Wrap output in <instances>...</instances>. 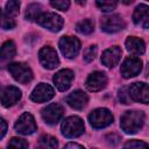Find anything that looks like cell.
I'll return each mask as SVG.
<instances>
[{"label":"cell","mask_w":149,"mask_h":149,"mask_svg":"<svg viewBox=\"0 0 149 149\" xmlns=\"http://www.w3.org/2000/svg\"><path fill=\"white\" fill-rule=\"evenodd\" d=\"M128 94L133 101L149 104V85L146 83H133L128 87Z\"/></svg>","instance_id":"52a82bcc"},{"label":"cell","mask_w":149,"mask_h":149,"mask_svg":"<svg viewBox=\"0 0 149 149\" xmlns=\"http://www.w3.org/2000/svg\"><path fill=\"white\" fill-rule=\"evenodd\" d=\"M95 55H97V47L95 45H91L84 52V61L86 63H90V62H92L94 59Z\"/></svg>","instance_id":"f546056e"},{"label":"cell","mask_w":149,"mask_h":149,"mask_svg":"<svg viewBox=\"0 0 149 149\" xmlns=\"http://www.w3.org/2000/svg\"><path fill=\"white\" fill-rule=\"evenodd\" d=\"M21 98V91L15 86H7L2 90L1 93V102L2 106L9 107L17 102Z\"/></svg>","instance_id":"ac0fdd59"},{"label":"cell","mask_w":149,"mask_h":149,"mask_svg":"<svg viewBox=\"0 0 149 149\" xmlns=\"http://www.w3.org/2000/svg\"><path fill=\"white\" fill-rule=\"evenodd\" d=\"M8 149H28V143L23 139L13 137L8 142Z\"/></svg>","instance_id":"484cf974"},{"label":"cell","mask_w":149,"mask_h":149,"mask_svg":"<svg viewBox=\"0 0 149 149\" xmlns=\"http://www.w3.org/2000/svg\"><path fill=\"white\" fill-rule=\"evenodd\" d=\"M36 21L41 27L54 33L59 31L64 24L63 19L56 13H42Z\"/></svg>","instance_id":"277c9868"},{"label":"cell","mask_w":149,"mask_h":149,"mask_svg":"<svg viewBox=\"0 0 149 149\" xmlns=\"http://www.w3.org/2000/svg\"><path fill=\"white\" fill-rule=\"evenodd\" d=\"M14 127H15V130L19 134L30 135L36 130V122H35L34 116L30 113L26 112L19 118V120L15 122Z\"/></svg>","instance_id":"9c48e42d"},{"label":"cell","mask_w":149,"mask_h":149,"mask_svg":"<svg viewBox=\"0 0 149 149\" xmlns=\"http://www.w3.org/2000/svg\"><path fill=\"white\" fill-rule=\"evenodd\" d=\"M38 59L41 64L47 69H55L59 64L57 52L51 47H43L38 52Z\"/></svg>","instance_id":"7c38bea8"},{"label":"cell","mask_w":149,"mask_h":149,"mask_svg":"<svg viewBox=\"0 0 149 149\" xmlns=\"http://www.w3.org/2000/svg\"><path fill=\"white\" fill-rule=\"evenodd\" d=\"M42 14V7L38 3H31L27 7L26 10V19L33 21V20H37V17Z\"/></svg>","instance_id":"cb8c5ba5"},{"label":"cell","mask_w":149,"mask_h":149,"mask_svg":"<svg viewBox=\"0 0 149 149\" xmlns=\"http://www.w3.org/2000/svg\"><path fill=\"white\" fill-rule=\"evenodd\" d=\"M107 84V77L104 72H100V71H95V72H92L87 79H86V83H85V86L88 91L91 92H97V91H100L102 90Z\"/></svg>","instance_id":"5bb4252c"},{"label":"cell","mask_w":149,"mask_h":149,"mask_svg":"<svg viewBox=\"0 0 149 149\" xmlns=\"http://www.w3.org/2000/svg\"><path fill=\"white\" fill-rule=\"evenodd\" d=\"M16 49H15V44L13 41H6L2 47H1V58L2 59H8L15 56Z\"/></svg>","instance_id":"7402d4cb"},{"label":"cell","mask_w":149,"mask_h":149,"mask_svg":"<svg viewBox=\"0 0 149 149\" xmlns=\"http://www.w3.org/2000/svg\"><path fill=\"white\" fill-rule=\"evenodd\" d=\"M144 122V114L140 111H127L120 118V126L127 134L139 132Z\"/></svg>","instance_id":"6da1fadb"},{"label":"cell","mask_w":149,"mask_h":149,"mask_svg":"<svg viewBox=\"0 0 149 149\" xmlns=\"http://www.w3.org/2000/svg\"><path fill=\"white\" fill-rule=\"evenodd\" d=\"M123 149H149V146L140 140H130L125 143Z\"/></svg>","instance_id":"4316f807"},{"label":"cell","mask_w":149,"mask_h":149,"mask_svg":"<svg viewBox=\"0 0 149 149\" xmlns=\"http://www.w3.org/2000/svg\"><path fill=\"white\" fill-rule=\"evenodd\" d=\"M64 149H85L84 147H81L80 144H78V143H73V142H70V143H68L65 147H64Z\"/></svg>","instance_id":"d6a6232c"},{"label":"cell","mask_w":149,"mask_h":149,"mask_svg":"<svg viewBox=\"0 0 149 149\" xmlns=\"http://www.w3.org/2000/svg\"><path fill=\"white\" fill-rule=\"evenodd\" d=\"M76 29H77V31H79L80 34L88 35V34H91V33L93 31V29H94V23H93L92 20L85 19V20H81L80 22L77 23Z\"/></svg>","instance_id":"603a6c76"},{"label":"cell","mask_w":149,"mask_h":149,"mask_svg":"<svg viewBox=\"0 0 149 149\" xmlns=\"http://www.w3.org/2000/svg\"><path fill=\"white\" fill-rule=\"evenodd\" d=\"M119 99L121 102L123 104H128L130 101V98H129V94H128V88L126 87H122L120 91H119Z\"/></svg>","instance_id":"1f68e13d"},{"label":"cell","mask_w":149,"mask_h":149,"mask_svg":"<svg viewBox=\"0 0 149 149\" xmlns=\"http://www.w3.org/2000/svg\"><path fill=\"white\" fill-rule=\"evenodd\" d=\"M19 10H20V1H8L6 3V8L3 9V14L10 16V17H14L19 14Z\"/></svg>","instance_id":"d4e9b609"},{"label":"cell","mask_w":149,"mask_h":149,"mask_svg":"<svg viewBox=\"0 0 149 149\" xmlns=\"http://www.w3.org/2000/svg\"><path fill=\"white\" fill-rule=\"evenodd\" d=\"M121 55H122V51L119 47H112V48H108L106 49L102 55H101V62L107 68H113L115 66L120 58H121Z\"/></svg>","instance_id":"2e32d148"},{"label":"cell","mask_w":149,"mask_h":149,"mask_svg":"<svg viewBox=\"0 0 149 149\" xmlns=\"http://www.w3.org/2000/svg\"><path fill=\"white\" fill-rule=\"evenodd\" d=\"M8 71L13 76V78L21 83L27 84L33 79V72L30 68L23 63H12L8 65Z\"/></svg>","instance_id":"5b68a950"},{"label":"cell","mask_w":149,"mask_h":149,"mask_svg":"<svg viewBox=\"0 0 149 149\" xmlns=\"http://www.w3.org/2000/svg\"><path fill=\"white\" fill-rule=\"evenodd\" d=\"M50 5L56 8V9H59V10H66L70 6V2L69 1H51Z\"/></svg>","instance_id":"4dcf8cb0"},{"label":"cell","mask_w":149,"mask_h":149,"mask_svg":"<svg viewBox=\"0 0 149 149\" xmlns=\"http://www.w3.org/2000/svg\"><path fill=\"white\" fill-rule=\"evenodd\" d=\"M133 20L136 26H140L142 28H149V6L140 3L133 13Z\"/></svg>","instance_id":"e0dca14e"},{"label":"cell","mask_w":149,"mask_h":149,"mask_svg":"<svg viewBox=\"0 0 149 149\" xmlns=\"http://www.w3.org/2000/svg\"><path fill=\"white\" fill-rule=\"evenodd\" d=\"M95 3L104 12H109V10L114 9L116 7V5H118L116 1H97Z\"/></svg>","instance_id":"f1b7e54d"},{"label":"cell","mask_w":149,"mask_h":149,"mask_svg":"<svg viewBox=\"0 0 149 149\" xmlns=\"http://www.w3.org/2000/svg\"><path fill=\"white\" fill-rule=\"evenodd\" d=\"M58 142L51 135H42L37 142V149H57Z\"/></svg>","instance_id":"44dd1931"},{"label":"cell","mask_w":149,"mask_h":149,"mask_svg":"<svg viewBox=\"0 0 149 149\" xmlns=\"http://www.w3.org/2000/svg\"><path fill=\"white\" fill-rule=\"evenodd\" d=\"M126 48L129 52H132L134 55H142L146 51L144 42L141 38L134 37V36H130L126 40Z\"/></svg>","instance_id":"ffe728a7"},{"label":"cell","mask_w":149,"mask_h":149,"mask_svg":"<svg viewBox=\"0 0 149 149\" xmlns=\"http://www.w3.org/2000/svg\"><path fill=\"white\" fill-rule=\"evenodd\" d=\"M85 126L79 116H69L62 123V134L65 137H77L84 133Z\"/></svg>","instance_id":"7a4b0ae2"},{"label":"cell","mask_w":149,"mask_h":149,"mask_svg":"<svg viewBox=\"0 0 149 149\" xmlns=\"http://www.w3.org/2000/svg\"><path fill=\"white\" fill-rule=\"evenodd\" d=\"M64 109L59 104H50L42 109V118L48 125H56L63 116Z\"/></svg>","instance_id":"8fae6325"},{"label":"cell","mask_w":149,"mask_h":149,"mask_svg":"<svg viewBox=\"0 0 149 149\" xmlns=\"http://www.w3.org/2000/svg\"><path fill=\"white\" fill-rule=\"evenodd\" d=\"M0 123H1V137H3L5 134H6V130H7V125H6L3 119L0 120Z\"/></svg>","instance_id":"836d02e7"},{"label":"cell","mask_w":149,"mask_h":149,"mask_svg":"<svg viewBox=\"0 0 149 149\" xmlns=\"http://www.w3.org/2000/svg\"><path fill=\"white\" fill-rule=\"evenodd\" d=\"M16 22H15V19L14 17H10L6 14L2 13V19H1V27L3 29H13L15 27Z\"/></svg>","instance_id":"83f0119b"},{"label":"cell","mask_w":149,"mask_h":149,"mask_svg":"<svg viewBox=\"0 0 149 149\" xmlns=\"http://www.w3.org/2000/svg\"><path fill=\"white\" fill-rule=\"evenodd\" d=\"M62 54L68 58H73L80 50V42L77 37L63 36L58 42Z\"/></svg>","instance_id":"8992f818"},{"label":"cell","mask_w":149,"mask_h":149,"mask_svg":"<svg viewBox=\"0 0 149 149\" xmlns=\"http://www.w3.org/2000/svg\"><path fill=\"white\" fill-rule=\"evenodd\" d=\"M66 102L74 109H83L86 104H87V100H88V97L86 93H84L83 91L80 90H77V91H73L71 92L68 97H66Z\"/></svg>","instance_id":"d6986e66"},{"label":"cell","mask_w":149,"mask_h":149,"mask_svg":"<svg viewBox=\"0 0 149 149\" xmlns=\"http://www.w3.org/2000/svg\"><path fill=\"white\" fill-rule=\"evenodd\" d=\"M88 121L93 128L100 129L113 122V115L107 108H97L88 115Z\"/></svg>","instance_id":"3957f363"},{"label":"cell","mask_w":149,"mask_h":149,"mask_svg":"<svg viewBox=\"0 0 149 149\" xmlns=\"http://www.w3.org/2000/svg\"><path fill=\"white\" fill-rule=\"evenodd\" d=\"M101 29L106 33H116L126 27L123 19L118 14L106 15L101 19Z\"/></svg>","instance_id":"30bf717a"},{"label":"cell","mask_w":149,"mask_h":149,"mask_svg":"<svg viewBox=\"0 0 149 149\" xmlns=\"http://www.w3.org/2000/svg\"><path fill=\"white\" fill-rule=\"evenodd\" d=\"M141 70H142V61L135 56L127 57L123 61V63L121 64V69H120L121 74L125 78L134 77V76L139 74Z\"/></svg>","instance_id":"ba28073f"},{"label":"cell","mask_w":149,"mask_h":149,"mask_svg":"<svg viewBox=\"0 0 149 149\" xmlns=\"http://www.w3.org/2000/svg\"><path fill=\"white\" fill-rule=\"evenodd\" d=\"M55 95V91L54 88L49 85V84H38L31 92L30 94V99L35 102H45L48 100H50L52 97Z\"/></svg>","instance_id":"4fadbf2b"},{"label":"cell","mask_w":149,"mask_h":149,"mask_svg":"<svg viewBox=\"0 0 149 149\" xmlns=\"http://www.w3.org/2000/svg\"><path fill=\"white\" fill-rule=\"evenodd\" d=\"M73 80V72L69 69H63L54 76V83L59 91H65L71 86Z\"/></svg>","instance_id":"9a60e30c"}]
</instances>
